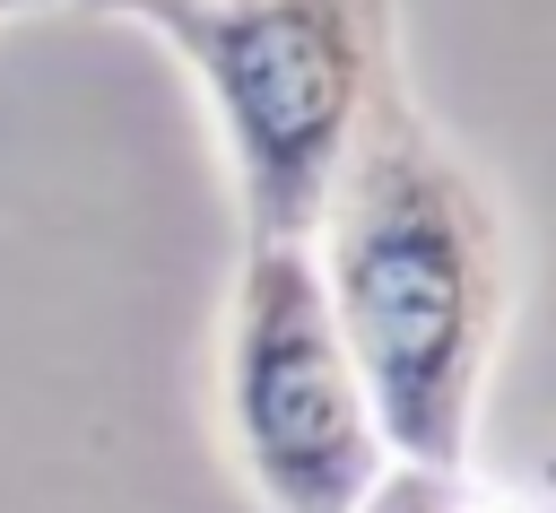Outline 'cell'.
Returning a JSON list of instances; mask_svg holds the SVG:
<instances>
[{
	"mask_svg": "<svg viewBox=\"0 0 556 513\" xmlns=\"http://www.w3.org/2000/svg\"><path fill=\"white\" fill-rule=\"evenodd\" d=\"M313 270L391 461H469L513 322V226L391 78L313 217Z\"/></svg>",
	"mask_w": 556,
	"mask_h": 513,
	"instance_id": "cell-1",
	"label": "cell"
},
{
	"mask_svg": "<svg viewBox=\"0 0 556 513\" xmlns=\"http://www.w3.org/2000/svg\"><path fill=\"white\" fill-rule=\"evenodd\" d=\"M148 17L200 78L243 235H313L365 104L391 87V0H156Z\"/></svg>",
	"mask_w": 556,
	"mask_h": 513,
	"instance_id": "cell-2",
	"label": "cell"
},
{
	"mask_svg": "<svg viewBox=\"0 0 556 513\" xmlns=\"http://www.w3.org/2000/svg\"><path fill=\"white\" fill-rule=\"evenodd\" d=\"M217 409L235 470L269 513H348L382 478V426L356 383V356L330 322L313 243L243 235V270L226 296Z\"/></svg>",
	"mask_w": 556,
	"mask_h": 513,
	"instance_id": "cell-3",
	"label": "cell"
},
{
	"mask_svg": "<svg viewBox=\"0 0 556 513\" xmlns=\"http://www.w3.org/2000/svg\"><path fill=\"white\" fill-rule=\"evenodd\" d=\"M348 513H521V504L486 487L469 461H382V478Z\"/></svg>",
	"mask_w": 556,
	"mask_h": 513,
	"instance_id": "cell-4",
	"label": "cell"
},
{
	"mask_svg": "<svg viewBox=\"0 0 556 513\" xmlns=\"http://www.w3.org/2000/svg\"><path fill=\"white\" fill-rule=\"evenodd\" d=\"M17 9H35V0H0V17H17Z\"/></svg>",
	"mask_w": 556,
	"mask_h": 513,
	"instance_id": "cell-5",
	"label": "cell"
},
{
	"mask_svg": "<svg viewBox=\"0 0 556 513\" xmlns=\"http://www.w3.org/2000/svg\"><path fill=\"white\" fill-rule=\"evenodd\" d=\"M104 9H156V0H104Z\"/></svg>",
	"mask_w": 556,
	"mask_h": 513,
	"instance_id": "cell-6",
	"label": "cell"
}]
</instances>
